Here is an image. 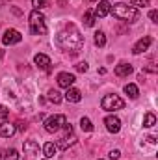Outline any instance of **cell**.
I'll use <instances>...</instances> for the list:
<instances>
[{"label": "cell", "mask_w": 158, "mask_h": 160, "mask_svg": "<svg viewBox=\"0 0 158 160\" xmlns=\"http://www.w3.org/2000/svg\"><path fill=\"white\" fill-rule=\"evenodd\" d=\"M48 101L54 102V104H60V102H62V93L56 91V89H50V91H48Z\"/></svg>", "instance_id": "20"}, {"label": "cell", "mask_w": 158, "mask_h": 160, "mask_svg": "<svg viewBox=\"0 0 158 160\" xmlns=\"http://www.w3.org/2000/svg\"><path fill=\"white\" fill-rule=\"evenodd\" d=\"M4 160H19V153H17L15 149H9V151H6Z\"/></svg>", "instance_id": "24"}, {"label": "cell", "mask_w": 158, "mask_h": 160, "mask_svg": "<svg viewBox=\"0 0 158 160\" xmlns=\"http://www.w3.org/2000/svg\"><path fill=\"white\" fill-rule=\"evenodd\" d=\"M2 54H4V50H2V48H0V58H2Z\"/></svg>", "instance_id": "31"}, {"label": "cell", "mask_w": 158, "mask_h": 160, "mask_svg": "<svg viewBox=\"0 0 158 160\" xmlns=\"http://www.w3.org/2000/svg\"><path fill=\"white\" fill-rule=\"evenodd\" d=\"M77 71H80V73H86V71H87V63H86V62H80V63H77Z\"/></svg>", "instance_id": "28"}, {"label": "cell", "mask_w": 158, "mask_h": 160, "mask_svg": "<svg viewBox=\"0 0 158 160\" xmlns=\"http://www.w3.org/2000/svg\"><path fill=\"white\" fill-rule=\"evenodd\" d=\"M30 30L34 36H45L47 34V22H45V15L34 9L30 13Z\"/></svg>", "instance_id": "3"}, {"label": "cell", "mask_w": 158, "mask_h": 160, "mask_svg": "<svg viewBox=\"0 0 158 160\" xmlns=\"http://www.w3.org/2000/svg\"><path fill=\"white\" fill-rule=\"evenodd\" d=\"M75 142H77V136H75L73 132H67V136H63V138H62L60 147H62V149H67V147H71Z\"/></svg>", "instance_id": "15"}, {"label": "cell", "mask_w": 158, "mask_h": 160, "mask_svg": "<svg viewBox=\"0 0 158 160\" xmlns=\"http://www.w3.org/2000/svg\"><path fill=\"white\" fill-rule=\"evenodd\" d=\"M84 24L86 26H93L95 24V13L93 11H86L84 13Z\"/></svg>", "instance_id": "21"}, {"label": "cell", "mask_w": 158, "mask_h": 160, "mask_svg": "<svg viewBox=\"0 0 158 160\" xmlns=\"http://www.w3.org/2000/svg\"><path fill=\"white\" fill-rule=\"evenodd\" d=\"M65 99H67L69 102H80V101H82V93H80L77 88H67Z\"/></svg>", "instance_id": "12"}, {"label": "cell", "mask_w": 158, "mask_h": 160, "mask_svg": "<svg viewBox=\"0 0 158 160\" xmlns=\"http://www.w3.org/2000/svg\"><path fill=\"white\" fill-rule=\"evenodd\" d=\"M65 123H67V119H65V116H62V114H58V116H50L48 119L45 121V130L50 132V134H54V132H58Z\"/></svg>", "instance_id": "5"}, {"label": "cell", "mask_w": 158, "mask_h": 160, "mask_svg": "<svg viewBox=\"0 0 158 160\" xmlns=\"http://www.w3.org/2000/svg\"><path fill=\"white\" fill-rule=\"evenodd\" d=\"M156 125V116L155 114H145V118H143V127H147V128H151V127H155Z\"/></svg>", "instance_id": "19"}, {"label": "cell", "mask_w": 158, "mask_h": 160, "mask_svg": "<svg viewBox=\"0 0 158 160\" xmlns=\"http://www.w3.org/2000/svg\"><path fill=\"white\" fill-rule=\"evenodd\" d=\"M132 73V65L130 63H119L116 67V75L117 77H128Z\"/></svg>", "instance_id": "16"}, {"label": "cell", "mask_w": 158, "mask_h": 160, "mask_svg": "<svg viewBox=\"0 0 158 160\" xmlns=\"http://www.w3.org/2000/svg\"><path fill=\"white\" fill-rule=\"evenodd\" d=\"M56 151H58V145H56V143H52V142H47V143H45V147H43V153H45V157H47V158H52V157L56 155Z\"/></svg>", "instance_id": "17"}, {"label": "cell", "mask_w": 158, "mask_h": 160, "mask_svg": "<svg viewBox=\"0 0 158 160\" xmlns=\"http://www.w3.org/2000/svg\"><path fill=\"white\" fill-rule=\"evenodd\" d=\"M34 62H36V65L41 67V69H48L50 67V58L47 54H36L34 56Z\"/></svg>", "instance_id": "13"}, {"label": "cell", "mask_w": 158, "mask_h": 160, "mask_svg": "<svg viewBox=\"0 0 158 160\" xmlns=\"http://www.w3.org/2000/svg\"><path fill=\"white\" fill-rule=\"evenodd\" d=\"M22 147H24V155H26L24 160H34L39 155V143L36 140H26L22 143Z\"/></svg>", "instance_id": "6"}, {"label": "cell", "mask_w": 158, "mask_h": 160, "mask_svg": "<svg viewBox=\"0 0 158 160\" xmlns=\"http://www.w3.org/2000/svg\"><path fill=\"white\" fill-rule=\"evenodd\" d=\"M75 75H71V73H60L58 75V86L60 88H71L73 84H75Z\"/></svg>", "instance_id": "11"}, {"label": "cell", "mask_w": 158, "mask_h": 160, "mask_svg": "<svg viewBox=\"0 0 158 160\" xmlns=\"http://www.w3.org/2000/svg\"><path fill=\"white\" fill-rule=\"evenodd\" d=\"M110 9H112V4L108 2V0H101L99 4H97V8H95V17H106L108 13H110Z\"/></svg>", "instance_id": "10"}, {"label": "cell", "mask_w": 158, "mask_h": 160, "mask_svg": "<svg viewBox=\"0 0 158 160\" xmlns=\"http://www.w3.org/2000/svg\"><path fill=\"white\" fill-rule=\"evenodd\" d=\"M7 118H9V110L6 106H0V119L4 121V119H7Z\"/></svg>", "instance_id": "27"}, {"label": "cell", "mask_w": 158, "mask_h": 160, "mask_svg": "<svg viewBox=\"0 0 158 160\" xmlns=\"http://www.w3.org/2000/svg\"><path fill=\"white\" fill-rule=\"evenodd\" d=\"M156 17H158L156 9H151V13H149V19H151V21H153V22H156Z\"/></svg>", "instance_id": "29"}, {"label": "cell", "mask_w": 158, "mask_h": 160, "mask_svg": "<svg viewBox=\"0 0 158 160\" xmlns=\"http://www.w3.org/2000/svg\"><path fill=\"white\" fill-rule=\"evenodd\" d=\"M110 11L114 13V17L119 19V21L136 22V21L140 19L138 9H136V8H132V6H126V4H116V6H112V9H110Z\"/></svg>", "instance_id": "2"}, {"label": "cell", "mask_w": 158, "mask_h": 160, "mask_svg": "<svg viewBox=\"0 0 158 160\" xmlns=\"http://www.w3.org/2000/svg\"><path fill=\"white\" fill-rule=\"evenodd\" d=\"M104 125H106L108 132H112V134H117L119 130H121V121H119V118H116V116H108V118L104 119Z\"/></svg>", "instance_id": "8"}, {"label": "cell", "mask_w": 158, "mask_h": 160, "mask_svg": "<svg viewBox=\"0 0 158 160\" xmlns=\"http://www.w3.org/2000/svg\"><path fill=\"white\" fill-rule=\"evenodd\" d=\"M22 39V36L17 32V30H6V34L2 36V43L4 45H15Z\"/></svg>", "instance_id": "7"}, {"label": "cell", "mask_w": 158, "mask_h": 160, "mask_svg": "<svg viewBox=\"0 0 158 160\" xmlns=\"http://www.w3.org/2000/svg\"><path fill=\"white\" fill-rule=\"evenodd\" d=\"M119 157H121V153H119L117 149H116V151H112V153H110V158H112V160H117Z\"/></svg>", "instance_id": "30"}, {"label": "cell", "mask_w": 158, "mask_h": 160, "mask_svg": "<svg viewBox=\"0 0 158 160\" xmlns=\"http://www.w3.org/2000/svg\"><path fill=\"white\" fill-rule=\"evenodd\" d=\"M101 106H102V110H106V112H114V110H123L125 108V101L119 97V95H106L102 101H101Z\"/></svg>", "instance_id": "4"}, {"label": "cell", "mask_w": 158, "mask_h": 160, "mask_svg": "<svg viewBox=\"0 0 158 160\" xmlns=\"http://www.w3.org/2000/svg\"><path fill=\"white\" fill-rule=\"evenodd\" d=\"M125 93H126L130 99H136V97L140 95V91H138V86H136V84H126V86H125Z\"/></svg>", "instance_id": "18"}, {"label": "cell", "mask_w": 158, "mask_h": 160, "mask_svg": "<svg viewBox=\"0 0 158 160\" xmlns=\"http://www.w3.org/2000/svg\"><path fill=\"white\" fill-rule=\"evenodd\" d=\"M151 43H153V38L145 36V38H141V39H140L138 43H136V45H134L132 52H134V54H141V52H145V50L151 47Z\"/></svg>", "instance_id": "9"}, {"label": "cell", "mask_w": 158, "mask_h": 160, "mask_svg": "<svg viewBox=\"0 0 158 160\" xmlns=\"http://www.w3.org/2000/svg\"><path fill=\"white\" fill-rule=\"evenodd\" d=\"M15 134V127L11 123H2L0 125V136L2 138H11Z\"/></svg>", "instance_id": "14"}, {"label": "cell", "mask_w": 158, "mask_h": 160, "mask_svg": "<svg viewBox=\"0 0 158 160\" xmlns=\"http://www.w3.org/2000/svg\"><path fill=\"white\" fill-rule=\"evenodd\" d=\"M56 45L63 50H73V52H78L84 45V39L80 36V32L77 30L75 24H67L58 36H56Z\"/></svg>", "instance_id": "1"}, {"label": "cell", "mask_w": 158, "mask_h": 160, "mask_svg": "<svg viewBox=\"0 0 158 160\" xmlns=\"http://www.w3.org/2000/svg\"><path fill=\"white\" fill-rule=\"evenodd\" d=\"M95 45H97V47H104V45H106V36H104V32H97V34H95Z\"/></svg>", "instance_id": "22"}, {"label": "cell", "mask_w": 158, "mask_h": 160, "mask_svg": "<svg viewBox=\"0 0 158 160\" xmlns=\"http://www.w3.org/2000/svg\"><path fill=\"white\" fill-rule=\"evenodd\" d=\"M32 6H34V9H43L45 6H47V0H32Z\"/></svg>", "instance_id": "26"}, {"label": "cell", "mask_w": 158, "mask_h": 160, "mask_svg": "<svg viewBox=\"0 0 158 160\" xmlns=\"http://www.w3.org/2000/svg\"><path fill=\"white\" fill-rule=\"evenodd\" d=\"M80 127H82V130H86V132H91V130H93V125H91V121L87 119V118H82V119H80Z\"/></svg>", "instance_id": "23"}, {"label": "cell", "mask_w": 158, "mask_h": 160, "mask_svg": "<svg viewBox=\"0 0 158 160\" xmlns=\"http://www.w3.org/2000/svg\"><path fill=\"white\" fill-rule=\"evenodd\" d=\"M130 6H136V8H147V6H149V0H130Z\"/></svg>", "instance_id": "25"}]
</instances>
